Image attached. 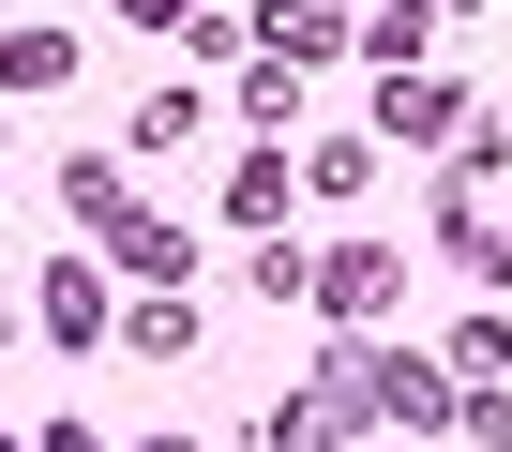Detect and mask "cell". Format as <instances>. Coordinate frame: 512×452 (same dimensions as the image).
<instances>
[{"mask_svg": "<svg viewBox=\"0 0 512 452\" xmlns=\"http://www.w3.org/2000/svg\"><path fill=\"white\" fill-rule=\"evenodd\" d=\"M106 257H121V272H151V287H181V272H196V242H181L166 211H136V196L106 211Z\"/></svg>", "mask_w": 512, "mask_h": 452, "instance_id": "obj_1", "label": "cell"}, {"mask_svg": "<svg viewBox=\"0 0 512 452\" xmlns=\"http://www.w3.org/2000/svg\"><path fill=\"white\" fill-rule=\"evenodd\" d=\"M31 317H46V347H106V272H91V257H61Z\"/></svg>", "mask_w": 512, "mask_h": 452, "instance_id": "obj_2", "label": "cell"}, {"mask_svg": "<svg viewBox=\"0 0 512 452\" xmlns=\"http://www.w3.org/2000/svg\"><path fill=\"white\" fill-rule=\"evenodd\" d=\"M392 272H407L392 242H347V257H317V302H332V317H377V302H392Z\"/></svg>", "mask_w": 512, "mask_h": 452, "instance_id": "obj_3", "label": "cell"}, {"mask_svg": "<svg viewBox=\"0 0 512 452\" xmlns=\"http://www.w3.org/2000/svg\"><path fill=\"white\" fill-rule=\"evenodd\" d=\"M362 407H392V422H452V377H437V362H362Z\"/></svg>", "mask_w": 512, "mask_h": 452, "instance_id": "obj_4", "label": "cell"}, {"mask_svg": "<svg viewBox=\"0 0 512 452\" xmlns=\"http://www.w3.org/2000/svg\"><path fill=\"white\" fill-rule=\"evenodd\" d=\"M377 136L437 151V136H452V91H437V76H392V91H377Z\"/></svg>", "mask_w": 512, "mask_h": 452, "instance_id": "obj_5", "label": "cell"}, {"mask_svg": "<svg viewBox=\"0 0 512 452\" xmlns=\"http://www.w3.org/2000/svg\"><path fill=\"white\" fill-rule=\"evenodd\" d=\"M76 76V31H0V91H61Z\"/></svg>", "mask_w": 512, "mask_h": 452, "instance_id": "obj_6", "label": "cell"}, {"mask_svg": "<svg viewBox=\"0 0 512 452\" xmlns=\"http://www.w3.org/2000/svg\"><path fill=\"white\" fill-rule=\"evenodd\" d=\"M437 242H452V272H482V287L512 272V242H497V226H467V196H437Z\"/></svg>", "mask_w": 512, "mask_h": 452, "instance_id": "obj_7", "label": "cell"}, {"mask_svg": "<svg viewBox=\"0 0 512 452\" xmlns=\"http://www.w3.org/2000/svg\"><path fill=\"white\" fill-rule=\"evenodd\" d=\"M121 347H136V362H181V347H196V317H181V287H151V302H136V332H121Z\"/></svg>", "mask_w": 512, "mask_h": 452, "instance_id": "obj_8", "label": "cell"}, {"mask_svg": "<svg viewBox=\"0 0 512 452\" xmlns=\"http://www.w3.org/2000/svg\"><path fill=\"white\" fill-rule=\"evenodd\" d=\"M61 211H76V226H106V211H121V166H106V151H76V166H61Z\"/></svg>", "mask_w": 512, "mask_h": 452, "instance_id": "obj_9", "label": "cell"}, {"mask_svg": "<svg viewBox=\"0 0 512 452\" xmlns=\"http://www.w3.org/2000/svg\"><path fill=\"white\" fill-rule=\"evenodd\" d=\"M121 16H136V31H181V16H196V0H121Z\"/></svg>", "mask_w": 512, "mask_h": 452, "instance_id": "obj_10", "label": "cell"}, {"mask_svg": "<svg viewBox=\"0 0 512 452\" xmlns=\"http://www.w3.org/2000/svg\"><path fill=\"white\" fill-rule=\"evenodd\" d=\"M46 452H106V437H91V422H46Z\"/></svg>", "mask_w": 512, "mask_h": 452, "instance_id": "obj_11", "label": "cell"}, {"mask_svg": "<svg viewBox=\"0 0 512 452\" xmlns=\"http://www.w3.org/2000/svg\"><path fill=\"white\" fill-rule=\"evenodd\" d=\"M136 452H196V437H136Z\"/></svg>", "mask_w": 512, "mask_h": 452, "instance_id": "obj_12", "label": "cell"}, {"mask_svg": "<svg viewBox=\"0 0 512 452\" xmlns=\"http://www.w3.org/2000/svg\"><path fill=\"white\" fill-rule=\"evenodd\" d=\"M452 16H482V0H452Z\"/></svg>", "mask_w": 512, "mask_h": 452, "instance_id": "obj_13", "label": "cell"}]
</instances>
